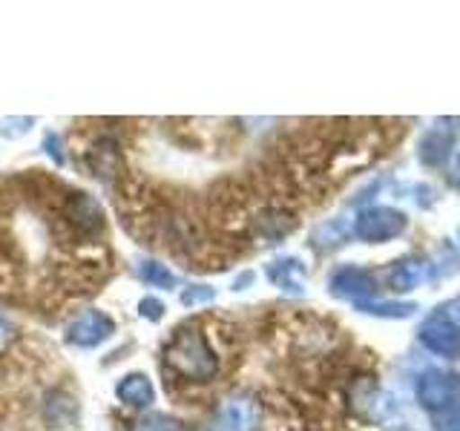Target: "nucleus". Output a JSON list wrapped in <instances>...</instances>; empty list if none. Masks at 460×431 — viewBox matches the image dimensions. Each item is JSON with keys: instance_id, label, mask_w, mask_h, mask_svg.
Returning <instances> with one entry per match:
<instances>
[{"instance_id": "obj_1", "label": "nucleus", "mask_w": 460, "mask_h": 431, "mask_svg": "<svg viewBox=\"0 0 460 431\" xmlns=\"http://www.w3.org/2000/svg\"><path fill=\"white\" fill-rule=\"evenodd\" d=\"M164 356H167V368L187 383H210L216 377V371H219V359H216L208 337L199 328L176 330Z\"/></svg>"}, {"instance_id": "obj_4", "label": "nucleus", "mask_w": 460, "mask_h": 431, "mask_svg": "<svg viewBox=\"0 0 460 431\" xmlns=\"http://www.w3.org/2000/svg\"><path fill=\"white\" fill-rule=\"evenodd\" d=\"M43 420L49 428H69L78 423V402L66 391H52L43 402Z\"/></svg>"}, {"instance_id": "obj_10", "label": "nucleus", "mask_w": 460, "mask_h": 431, "mask_svg": "<svg viewBox=\"0 0 460 431\" xmlns=\"http://www.w3.org/2000/svg\"><path fill=\"white\" fill-rule=\"evenodd\" d=\"M213 287L208 285H190V287H184V294H181V305L187 308H193V305H208V302H213Z\"/></svg>"}, {"instance_id": "obj_7", "label": "nucleus", "mask_w": 460, "mask_h": 431, "mask_svg": "<svg viewBox=\"0 0 460 431\" xmlns=\"http://www.w3.org/2000/svg\"><path fill=\"white\" fill-rule=\"evenodd\" d=\"M136 273L141 277V282H147V285H153V287H164V291H172V287L179 285V277L172 273L167 265H162V262H153V259H141L138 262V268H136Z\"/></svg>"}, {"instance_id": "obj_3", "label": "nucleus", "mask_w": 460, "mask_h": 431, "mask_svg": "<svg viewBox=\"0 0 460 431\" xmlns=\"http://www.w3.org/2000/svg\"><path fill=\"white\" fill-rule=\"evenodd\" d=\"M115 394L124 402V406H133V409H150L155 402V388L150 383L147 374H127L121 377L119 388H115Z\"/></svg>"}, {"instance_id": "obj_11", "label": "nucleus", "mask_w": 460, "mask_h": 431, "mask_svg": "<svg viewBox=\"0 0 460 431\" xmlns=\"http://www.w3.org/2000/svg\"><path fill=\"white\" fill-rule=\"evenodd\" d=\"M138 313L144 316V320H150V322H162V316H164V302L162 299H155V296H144L138 302Z\"/></svg>"}, {"instance_id": "obj_13", "label": "nucleus", "mask_w": 460, "mask_h": 431, "mask_svg": "<svg viewBox=\"0 0 460 431\" xmlns=\"http://www.w3.org/2000/svg\"><path fill=\"white\" fill-rule=\"evenodd\" d=\"M47 147H49L47 153L55 158V162L64 164V150H61V144H58V136H47Z\"/></svg>"}, {"instance_id": "obj_12", "label": "nucleus", "mask_w": 460, "mask_h": 431, "mask_svg": "<svg viewBox=\"0 0 460 431\" xmlns=\"http://www.w3.org/2000/svg\"><path fill=\"white\" fill-rule=\"evenodd\" d=\"M14 337H18V328H14V322H9L6 316L0 313V354H4L14 342Z\"/></svg>"}, {"instance_id": "obj_5", "label": "nucleus", "mask_w": 460, "mask_h": 431, "mask_svg": "<svg viewBox=\"0 0 460 431\" xmlns=\"http://www.w3.org/2000/svg\"><path fill=\"white\" fill-rule=\"evenodd\" d=\"M66 219L78 224L81 230H95L104 224V213H101L98 201L86 193H72L66 198Z\"/></svg>"}, {"instance_id": "obj_9", "label": "nucleus", "mask_w": 460, "mask_h": 431, "mask_svg": "<svg viewBox=\"0 0 460 431\" xmlns=\"http://www.w3.org/2000/svg\"><path fill=\"white\" fill-rule=\"evenodd\" d=\"M133 431H187V426L172 414L150 411V414H144L141 420L133 423Z\"/></svg>"}, {"instance_id": "obj_8", "label": "nucleus", "mask_w": 460, "mask_h": 431, "mask_svg": "<svg viewBox=\"0 0 460 431\" xmlns=\"http://www.w3.org/2000/svg\"><path fill=\"white\" fill-rule=\"evenodd\" d=\"M251 423V409L244 402H230L225 406V411H219V423L216 428L219 431H248Z\"/></svg>"}, {"instance_id": "obj_6", "label": "nucleus", "mask_w": 460, "mask_h": 431, "mask_svg": "<svg viewBox=\"0 0 460 431\" xmlns=\"http://www.w3.org/2000/svg\"><path fill=\"white\" fill-rule=\"evenodd\" d=\"M90 167L95 176L107 179V176H115V170H121V150L119 144L110 141V138H101L93 144L90 150Z\"/></svg>"}, {"instance_id": "obj_2", "label": "nucleus", "mask_w": 460, "mask_h": 431, "mask_svg": "<svg viewBox=\"0 0 460 431\" xmlns=\"http://www.w3.org/2000/svg\"><path fill=\"white\" fill-rule=\"evenodd\" d=\"M115 334L112 316H107L98 308H86L75 313L66 325V342L75 348H98L101 342H107Z\"/></svg>"}]
</instances>
